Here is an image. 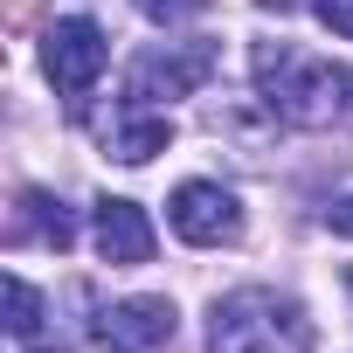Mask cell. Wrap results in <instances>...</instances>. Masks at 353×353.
<instances>
[{"instance_id":"cell-1","label":"cell","mask_w":353,"mask_h":353,"mask_svg":"<svg viewBox=\"0 0 353 353\" xmlns=\"http://www.w3.org/2000/svg\"><path fill=\"white\" fill-rule=\"evenodd\" d=\"M208 353H312V319L298 298H277L263 284L215 298L208 312Z\"/></svg>"},{"instance_id":"cell-2","label":"cell","mask_w":353,"mask_h":353,"mask_svg":"<svg viewBox=\"0 0 353 353\" xmlns=\"http://www.w3.org/2000/svg\"><path fill=\"white\" fill-rule=\"evenodd\" d=\"M256 90L284 125H332V111L346 104V70L298 56L291 42H256Z\"/></svg>"},{"instance_id":"cell-3","label":"cell","mask_w":353,"mask_h":353,"mask_svg":"<svg viewBox=\"0 0 353 353\" xmlns=\"http://www.w3.org/2000/svg\"><path fill=\"white\" fill-rule=\"evenodd\" d=\"M215 70V42H166V49H145L132 56L125 70V104L145 111V104H173V97H194Z\"/></svg>"},{"instance_id":"cell-4","label":"cell","mask_w":353,"mask_h":353,"mask_svg":"<svg viewBox=\"0 0 353 353\" xmlns=\"http://www.w3.org/2000/svg\"><path fill=\"white\" fill-rule=\"evenodd\" d=\"M104 63H111V42H104V28H97V21L70 14V21H56V28H49L42 70H49V83H56V97H63L70 111H83V97H90V83L104 77Z\"/></svg>"},{"instance_id":"cell-5","label":"cell","mask_w":353,"mask_h":353,"mask_svg":"<svg viewBox=\"0 0 353 353\" xmlns=\"http://www.w3.org/2000/svg\"><path fill=\"white\" fill-rule=\"evenodd\" d=\"M166 222H173L181 243L215 250V243H236V236H243V201H236L222 181H181L173 201H166Z\"/></svg>"},{"instance_id":"cell-6","label":"cell","mask_w":353,"mask_h":353,"mask_svg":"<svg viewBox=\"0 0 353 353\" xmlns=\"http://www.w3.org/2000/svg\"><path fill=\"white\" fill-rule=\"evenodd\" d=\"M173 339V305L166 298H125L97 312V353H159Z\"/></svg>"},{"instance_id":"cell-7","label":"cell","mask_w":353,"mask_h":353,"mask_svg":"<svg viewBox=\"0 0 353 353\" xmlns=\"http://www.w3.org/2000/svg\"><path fill=\"white\" fill-rule=\"evenodd\" d=\"M8 243H14V250H21V243H42V250H56V256H63V250L77 243V215H70L49 188H21V194H14Z\"/></svg>"},{"instance_id":"cell-8","label":"cell","mask_w":353,"mask_h":353,"mask_svg":"<svg viewBox=\"0 0 353 353\" xmlns=\"http://www.w3.org/2000/svg\"><path fill=\"white\" fill-rule=\"evenodd\" d=\"M97 256L118 263V270H132V263L152 256V229H145V215H139L132 201H118V194L97 201Z\"/></svg>"},{"instance_id":"cell-9","label":"cell","mask_w":353,"mask_h":353,"mask_svg":"<svg viewBox=\"0 0 353 353\" xmlns=\"http://www.w3.org/2000/svg\"><path fill=\"white\" fill-rule=\"evenodd\" d=\"M166 139H173V125L166 118H118L111 125V159H125V166H145L152 152H166Z\"/></svg>"},{"instance_id":"cell-10","label":"cell","mask_w":353,"mask_h":353,"mask_svg":"<svg viewBox=\"0 0 353 353\" xmlns=\"http://www.w3.org/2000/svg\"><path fill=\"white\" fill-rule=\"evenodd\" d=\"M8 332L14 339H35L42 332V298H35L28 277H8Z\"/></svg>"},{"instance_id":"cell-11","label":"cell","mask_w":353,"mask_h":353,"mask_svg":"<svg viewBox=\"0 0 353 353\" xmlns=\"http://www.w3.org/2000/svg\"><path fill=\"white\" fill-rule=\"evenodd\" d=\"M132 8H139L145 21H181V14H194V8H208V0H132Z\"/></svg>"},{"instance_id":"cell-12","label":"cell","mask_w":353,"mask_h":353,"mask_svg":"<svg viewBox=\"0 0 353 353\" xmlns=\"http://www.w3.org/2000/svg\"><path fill=\"white\" fill-rule=\"evenodd\" d=\"M312 14H319L332 35H353V0H312Z\"/></svg>"},{"instance_id":"cell-13","label":"cell","mask_w":353,"mask_h":353,"mask_svg":"<svg viewBox=\"0 0 353 353\" xmlns=\"http://www.w3.org/2000/svg\"><path fill=\"white\" fill-rule=\"evenodd\" d=\"M325 229H332V236H346V243H353V194H346V201H332V208H325Z\"/></svg>"},{"instance_id":"cell-14","label":"cell","mask_w":353,"mask_h":353,"mask_svg":"<svg viewBox=\"0 0 353 353\" xmlns=\"http://www.w3.org/2000/svg\"><path fill=\"white\" fill-rule=\"evenodd\" d=\"M35 14H42V0H14V8H8V28H28Z\"/></svg>"},{"instance_id":"cell-15","label":"cell","mask_w":353,"mask_h":353,"mask_svg":"<svg viewBox=\"0 0 353 353\" xmlns=\"http://www.w3.org/2000/svg\"><path fill=\"white\" fill-rule=\"evenodd\" d=\"M346 104H353V70H346Z\"/></svg>"}]
</instances>
